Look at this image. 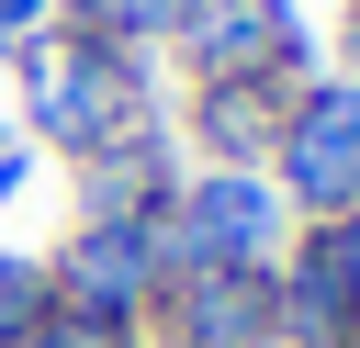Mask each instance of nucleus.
<instances>
[{
  "label": "nucleus",
  "mask_w": 360,
  "mask_h": 348,
  "mask_svg": "<svg viewBox=\"0 0 360 348\" xmlns=\"http://www.w3.org/2000/svg\"><path fill=\"white\" fill-rule=\"evenodd\" d=\"M22 67H34V135L68 146L79 168L146 135V67L124 45H101V34L90 45H22Z\"/></svg>",
  "instance_id": "f257e3e1"
},
{
  "label": "nucleus",
  "mask_w": 360,
  "mask_h": 348,
  "mask_svg": "<svg viewBox=\"0 0 360 348\" xmlns=\"http://www.w3.org/2000/svg\"><path fill=\"white\" fill-rule=\"evenodd\" d=\"M146 236H158V269L169 281H191V269H270L281 191L259 168H191L169 191V213H146Z\"/></svg>",
  "instance_id": "f03ea898"
},
{
  "label": "nucleus",
  "mask_w": 360,
  "mask_h": 348,
  "mask_svg": "<svg viewBox=\"0 0 360 348\" xmlns=\"http://www.w3.org/2000/svg\"><path fill=\"white\" fill-rule=\"evenodd\" d=\"M45 292H56V314H90V326H146V303L169 292V269H158V236H146V225H90V213H79V236L56 247Z\"/></svg>",
  "instance_id": "7ed1b4c3"
},
{
  "label": "nucleus",
  "mask_w": 360,
  "mask_h": 348,
  "mask_svg": "<svg viewBox=\"0 0 360 348\" xmlns=\"http://www.w3.org/2000/svg\"><path fill=\"white\" fill-rule=\"evenodd\" d=\"M270 157H281V202H304L315 225H338V213H360V79L349 90H315L281 135H270Z\"/></svg>",
  "instance_id": "20e7f679"
},
{
  "label": "nucleus",
  "mask_w": 360,
  "mask_h": 348,
  "mask_svg": "<svg viewBox=\"0 0 360 348\" xmlns=\"http://www.w3.org/2000/svg\"><path fill=\"white\" fill-rule=\"evenodd\" d=\"M169 348H281L270 337V269H191L146 303Z\"/></svg>",
  "instance_id": "39448f33"
},
{
  "label": "nucleus",
  "mask_w": 360,
  "mask_h": 348,
  "mask_svg": "<svg viewBox=\"0 0 360 348\" xmlns=\"http://www.w3.org/2000/svg\"><path fill=\"white\" fill-rule=\"evenodd\" d=\"M180 45H191V67H202L214 90H248L292 34H281V0H191V11H180Z\"/></svg>",
  "instance_id": "423d86ee"
},
{
  "label": "nucleus",
  "mask_w": 360,
  "mask_h": 348,
  "mask_svg": "<svg viewBox=\"0 0 360 348\" xmlns=\"http://www.w3.org/2000/svg\"><path fill=\"white\" fill-rule=\"evenodd\" d=\"M270 337L281 348H360V303L338 292V269L304 247L292 269H270Z\"/></svg>",
  "instance_id": "0eeeda50"
},
{
  "label": "nucleus",
  "mask_w": 360,
  "mask_h": 348,
  "mask_svg": "<svg viewBox=\"0 0 360 348\" xmlns=\"http://www.w3.org/2000/svg\"><path fill=\"white\" fill-rule=\"evenodd\" d=\"M45 314H56V292H45V258H11V247H0V348H22Z\"/></svg>",
  "instance_id": "6e6552de"
},
{
  "label": "nucleus",
  "mask_w": 360,
  "mask_h": 348,
  "mask_svg": "<svg viewBox=\"0 0 360 348\" xmlns=\"http://www.w3.org/2000/svg\"><path fill=\"white\" fill-rule=\"evenodd\" d=\"M180 11H191V0H90L101 45H124V34H135V45H146V34H180Z\"/></svg>",
  "instance_id": "1a4fd4ad"
},
{
  "label": "nucleus",
  "mask_w": 360,
  "mask_h": 348,
  "mask_svg": "<svg viewBox=\"0 0 360 348\" xmlns=\"http://www.w3.org/2000/svg\"><path fill=\"white\" fill-rule=\"evenodd\" d=\"M22 348H146V326H90V314H45Z\"/></svg>",
  "instance_id": "9d476101"
},
{
  "label": "nucleus",
  "mask_w": 360,
  "mask_h": 348,
  "mask_svg": "<svg viewBox=\"0 0 360 348\" xmlns=\"http://www.w3.org/2000/svg\"><path fill=\"white\" fill-rule=\"evenodd\" d=\"M315 258L338 269V292L360 303V213H338V225H315Z\"/></svg>",
  "instance_id": "9b49d317"
},
{
  "label": "nucleus",
  "mask_w": 360,
  "mask_h": 348,
  "mask_svg": "<svg viewBox=\"0 0 360 348\" xmlns=\"http://www.w3.org/2000/svg\"><path fill=\"white\" fill-rule=\"evenodd\" d=\"M34 22H45V0H0V45H34Z\"/></svg>",
  "instance_id": "f8f14e48"
},
{
  "label": "nucleus",
  "mask_w": 360,
  "mask_h": 348,
  "mask_svg": "<svg viewBox=\"0 0 360 348\" xmlns=\"http://www.w3.org/2000/svg\"><path fill=\"white\" fill-rule=\"evenodd\" d=\"M22 180H34V146H0V202H22Z\"/></svg>",
  "instance_id": "ddd939ff"
}]
</instances>
